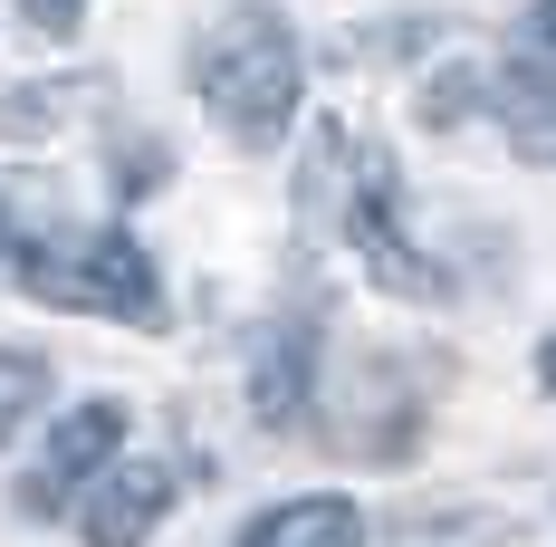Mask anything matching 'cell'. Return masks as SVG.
Returning <instances> with one entry per match:
<instances>
[{"instance_id": "obj_1", "label": "cell", "mask_w": 556, "mask_h": 547, "mask_svg": "<svg viewBox=\"0 0 556 547\" xmlns=\"http://www.w3.org/2000/svg\"><path fill=\"white\" fill-rule=\"evenodd\" d=\"M192 87L230 115L240 145H278V125L298 115V87H307L288 20H278L269 0H230V20L192 49Z\"/></svg>"}, {"instance_id": "obj_2", "label": "cell", "mask_w": 556, "mask_h": 547, "mask_svg": "<svg viewBox=\"0 0 556 547\" xmlns=\"http://www.w3.org/2000/svg\"><path fill=\"white\" fill-rule=\"evenodd\" d=\"M20 288L39 308H77V318H135V327L164 318L154 260L125 231H87V240H58V250H20Z\"/></svg>"}, {"instance_id": "obj_3", "label": "cell", "mask_w": 556, "mask_h": 547, "mask_svg": "<svg viewBox=\"0 0 556 547\" xmlns=\"http://www.w3.org/2000/svg\"><path fill=\"white\" fill-rule=\"evenodd\" d=\"M345 240H355V260L375 270V288L393 298H413V308H442L451 278L432 250H413V231H403V173H393L384 145H365L355 154V202H345Z\"/></svg>"}, {"instance_id": "obj_4", "label": "cell", "mask_w": 556, "mask_h": 547, "mask_svg": "<svg viewBox=\"0 0 556 547\" xmlns=\"http://www.w3.org/2000/svg\"><path fill=\"white\" fill-rule=\"evenodd\" d=\"M115 451H125V403H77V413H58V423H49V451H39L29 481H20V509H39V519L67 509V490H87Z\"/></svg>"}, {"instance_id": "obj_5", "label": "cell", "mask_w": 556, "mask_h": 547, "mask_svg": "<svg viewBox=\"0 0 556 547\" xmlns=\"http://www.w3.org/2000/svg\"><path fill=\"white\" fill-rule=\"evenodd\" d=\"M164 509H173V471L164 461H125L87 499V547H144L164 529Z\"/></svg>"}, {"instance_id": "obj_6", "label": "cell", "mask_w": 556, "mask_h": 547, "mask_svg": "<svg viewBox=\"0 0 556 547\" xmlns=\"http://www.w3.org/2000/svg\"><path fill=\"white\" fill-rule=\"evenodd\" d=\"M307 394H317V336L307 327H269L260 336V356H250V413L288 433V423H307Z\"/></svg>"}, {"instance_id": "obj_7", "label": "cell", "mask_w": 556, "mask_h": 547, "mask_svg": "<svg viewBox=\"0 0 556 547\" xmlns=\"http://www.w3.org/2000/svg\"><path fill=\"white\" fill-rule=\"evenodd\" d=\"M355 135L345 125H317L307 135V164H298V231L307 240H327V231H345V202H355Z\"/></svg>"}, {"instance_id": "obj_8", "label": "cell", "mask_w": 556, "mask_h": 547, "mask_svg": "<svg viewBox=\"0 0 556 547\" xmlns=\"http://www.w3.org/2000/svg\"><path fill=\"white\" fill-rule=\"evenodd\" d=\"M240 547H365V509H355V499H336V490L278 499V509H269Z\"/></svg>"}, {"instance_id": "obj_9", "label": "cell", "mask_w": 556, "mask_h": 547, "mask_svg": "<svg viewBox=\"0 0 556 547\" xmlns=\"http://www.w3.org/2000/svg\"><path fill=\"white\" fill-rule=\"evenodd\" d=\"M500 115H508L518 164H556V67L508 58V67H500Z\"/></svg>"}, {"instance_id": "obj_10", "label": "cell", "mask_w": 556, "mask_h": 547, "mask_svg": "<svg viewBox=\"0 0 556 547\" xmlns=\"http://www.w3.org/2000/svg\"><path fill=\"white\" fill-rule=\"evenodd\" d=\"M77 107H106V87H97V77H77V87H10V97H0V125H10V135H58Z\"/></svg>"}, {"instance_id": "obj_11", "label": "cell", "mask_w": 556, "mask_h": 547, "mask_svg": "<svg viewBox=\"0 0 556 547\" xmlns=\"http://www.w3.org/2000/svg\"><path fill=\"white\" fill-rule=\"evenodd\" d=\"M49 384H58V365L39 346H0V442H20V423L49 403Z\"/></svg>"}, {"instance_id": "obj_12", "label": "cell", "mask_w": 556, "mask_h": 547, "mask_svg": "<svg viewBox=\"0 0 556 547\" xmlns=\"http://www.w3.org/2000/svg\"><path fill=\"white\" fill-rule=\"evenodd\" d=\"M480 97H490V77H480V67H442V77H422V125H470V115H480Z\"/></svg>"}, {"instance_id": "obj_13", "label": "cell", "mask_w": 556, "mask_h": 547, "mask_svg": "<svg viewBox=\"0 0 556 547\" xmlns=\"http://www.w3.org/2000/svg\"><path fill=\"white\" fill-rule=\"evenodd\" d=\"M508 58L556 67V0H528V10H518V49H508Z\"/></svg>"}, {"instance_id": "obj_14", "label": "cell", "mask_w": 556, "mask_h": 547, "mask_svg": "<svg viewBox=\"0 0 556 547\" xmlns=\"http://www.w3.org/2000/svg\"><path fill=\"white\" fill-rule=\"evenodd\" d=\"M164 145H115V183H125V192H154V183H164Z\"/></svg>"}, {"instance_id": "obj_15", "label": "cell", "mask_w": 556, "mask_h": 547, "mask_svg": "<svg viewBox=\"0 0 556 547\" xmlns=\"http://www.w3.org/2000/svg\"><path fill=\"white\" fill-rule=\"evenodd\" d=\"M20 20H29L39 39H77V20H87V0H20Z\"/></svg>"}, {"instance_id": "obj_16", "label": "cell", "mask_w": 556, "mask_h": 547, "mask_svg": "<svg viewBox=\"0 0 556 547\" xmlns=\"http://www.w3.org/2000/svg\"><path fill=\"white\" fill-rule=\"evenodd\" d=\"M538 384H547V394H556V336H547V356H538Z\"/></svg>"}, {"instance_id": "obj_17", "label": "cell", "mask_w": 556, "mask_h": 547, "mask_svg": "<svg viewBox=\"0 0 556 547\" xmlns=\"http://www.w3.org/2000/svg\"><path fill=\"white\" fill-rule=\"evenodd\" d=\"M0 250H10V221H0Z\"/></svg>"}]
</instances>
